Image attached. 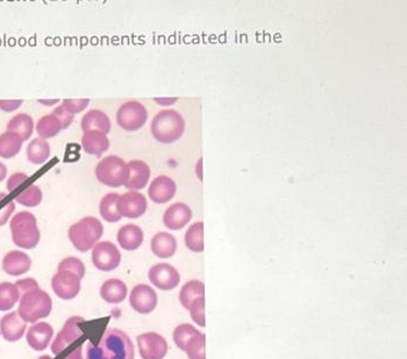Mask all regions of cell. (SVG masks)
<instances>
[{
	"instance_id": "obj_9",
	"label": "cell",
	"mask_w": 407,
	"mask_h": 359,
	"mask_svg": "<svg viewBox=\"0 0 407 359\" xmlns=\"http://www.w3.org/2000/svg\"><path fill=\"white\" fill-rule=\"evenodd\" d=\"M148 119V112L140 101H130L120 106L116 112V123L125 131H136L143 128Z\"/></svg>"
},
{
	"instance_id": "obj_23",
	"label": "cell",
	"mask_w": 407,
	"mask_h": 359,
	"mask_svg": "<svg viewBox=\"0 0 407 359\" xmlns=\"http://www.w3.org/2000/svg\"><path fill=\"white\" fill-rule=\"evenodd\" d=\"M143 228L135 224H127L119 228L116 239L120 248L126 251H135L143 243Z\"/></svg>"
},
{
	"instance_id": "obj_17",
	"label": "cell",
	"mask_w": 407,
	"mask_h": 359,
	"mask_svg": "<svg viewBox=\"0 0 407 359\" xmlns=\"http://www.w3.org/2000/svg\"><path fill=\"white\" fill-rule=\"evenodd\" d=\"M26 322L19 316L18 311H12L0 320V333L7 342H18L26 331Z\"/></svg>"
},
{
	"instance_id": "obj_34",
	"label": "cell",
	"mask_w": 407,
	"mask_h": 359,
	"mask_svg": "<svg viewBox=\"0 0 407 359\" xmlns=\"http://www.w3.org/2000/svg\"><path fill=\"white\" fill-rule=\"evenodd\" d=\"M20 300V292L16 284L1 282L0 284V311H9Z\"/></svg>"
},
{
	"instance_id": "obj_12",
	"label": "cell",
	"mask_w": 407,
	"mask_h": 359,
	"mask_svg": "<svg viewBox=\"0 0 407 359\" xmlns=\"http://www.w3.org/2000/svg\"><path fill=\"white\" fill-rule=\"evenodd\" d=\"M143 359H163L168 353V342L157 333H141L136 338Z\"/></svg>"
},
{
	"instance_id": "obj_41",
	"label": "cell",
	"mask_w": 407,
	"mask_h": 359,
	"mask_svg": "<svg viewBox=\"0 0 407 359\" xmlns=\"http://www.w3.org/2000/svg\"><path fill=\"white\" fill-rule=\"evenodd\" d=\"M28 180V175L25 173H16L7 181V190L12 193L16 188H19L25 181Z\"/></svg>"
},
{
	"instance_id": "obj_30",
	"label": "cell",
	"mask_w": 407,
	"mask_h": 359,
	"mask_svg": "<svg viewBox=\"0 0 407 359\" xmlns=\"http://www.w3.org/2000/svg\"><path fill=\"white\" fill-rule=\"evenodd\" d=\"M50 157V146L45 139L35 138L27 147V159L34 165H43Z\"/></svg>"
},
{
	"instance_id": "obj_1",
	"label": "cell",
	"mask_w": 407,
	"mask_h": 359,
	"mask_svg": "<svg viewBox=\"0 0 407 359\" xmlns=\"http://www.w3.org/2000/svg\"><path fill=\"white\" fill-rule=\"evenodd\" d=\"M134 356L130 337L116 328L105 330L97 343H87V359H134Z\"/></svg>"
},
{
	"instance_id": "obj_32",
	"label": "cell",
	"mask_w": 407,
	"mask_h": 359,
	"mask_svg": "<svg viewBox=\"0 0 407 359\" xmlns=\"http://www.w3.org/2000/svg\"><path fill=\"white\" fill-rule=\"evenodd\" d=\"M62 128L61 121L54 114H47L45 117L41 118L38 124H36V132L39 134L41 139H50L57 136Z\"/></svg>"
},
{
	"instance_id": "obj_4",
	"label": "cell",
	"mask_w": 407,
	"mask_h": 359,
	"mask_svg": "<svg viewBox=\"0 0 407 359\" xmlns=\"http://www.w3.org/2000/svg\"><path fill=\"white\" fill-rule=\"evenodd\" d=\"M152 137L162 144H172L183 136L185 131L184 118L176 110L168 109L156 114L152 121Z\"/></svg>"
},
{
	"instance_id": "obj_21",
	"label": "cell",
	"mask_w": 407,
	"mask_h": 359,
	"mask_svg": "<svg viewBox=\"0 0 407 359\" xmlns=\"http://www.w3.org/2000/svg\"><path fill=\"white\" fill-rule=\"evenodd\" d=\"M3 270L11 277H19L30 270L32 260L25 252L11 251L3 259Z\"/></svg>"
},
{
	"instance_id": "obj_37",
	"label": "cell",
	"mask_w": 407,
	"mask_h": 359,
	"mask_svg": "<svg viewBox=\"0 0 407 359\" xmlns=\"http://www.w3.org/2000/svg\"><path fill=\"white\" fill-rule=\"evenodd\" d=\"M191 319L196 322V324L205 328L206 322H205V297H201L191 306L190 309Z\"/></svg>"
},
{
	"instance_id": "obj_22",
	"label": "cell",
	"mask_w": 407,
	"mask_h": 359,
	"mask_svg": "<svg viewBox=\"0 0 407 359\" xmlns=\"http://www.w3.org/2000/svg\"><path fill=\"white\" fill-rule=\"evenodd\" d=\"M82 146L87 154L101 157V154L110 148V140L106 133L92 130L85 132L84 136L82 137Z\"/></svg>"
},
{
	"instance_id": "obj_25",
	"label": "cell",
	"mask_w": 407,
	"mask_h": 359,
	"mask_svg": "<svg viewBox=\"0 0 407 359\" xmlns=\"http://www.w3.org/2000/svg\"><path fill=\"white\" fill-rule=\"evenodd\" d=\"M127 293V285L116 277L105 281L101 288V299L110 304H121L126 300Z\"/></svg>"
},
{
	"instance_id": "obj_44",
	"label": "cell",
	"mask_w": 407,
	"mask_h": 359,
	"mask_svg": "<svg viewBox=\"0 0 407 359\" xmlns=\"http://www.w3.org/2000/svg\"><path fill=\"white\" fill-rule=\"evenodd\" d=\"M7 175V167L3 162H0V182H3Z\"/></svg>"
},
{
	"instance_id": "obj_8",
	"label": "cell",
	"mask_w": 407,
	"mask_h": 359,
	"mask_svg": "<svg viewBox=\"0 0 407 359\" xmlns=\"http://www.w3.org/2000/svg\"><path fill=\"white\" fill-rule=\"evenodd\" d=\"M96 177L99 182L111 188H119L125 186L128 179V166L127 163L116 155L104 158L96 167Z\"/></svg>"
},
{
	"instance_id": "obj_24",
	"label": "cell",
	"mask_w": 407,
	"mask_h": 359,
	"mask_svg": "<svg viewBox=\"0 0 407 359\" xmlns=\"http://www.w3.org/2000/svg\"><path fill=\"white\" fill-rule=\"evenodd\" d=\"M150 248L156 257L161 259L172 258L177 251V241L172 233L159 232L152 237Z\"/></svg>"
},
{
	"instance_id": "obj_3",
	"label": "cell",
	"mask_w": 407,
	"mask_h": 359,
	"mask_svg": "<svg viewBox=\"0 0 407 359\" xmlns=\"http://www.w3.org/2000/svg\"><path fill=\"white\" fill-rule=\"evenodd\" d=\"M52 310V297L40 287L32 288L20 295L18 314L26 324H34L48 317Z\"/></svg>"
},
{
	"instance_id": "obj_19",
	"label": "cell",
	"mask_w": 407,
	"mask_h": 359,
	"mask_svg": "<svg viewBox=\"0 0 407 359\" xmlns=\"http://www.w3.org/2000/svg\"><path fill=\"white\" fill-rule=\"evenodd\" d=\"M54 336V329L47 322H38L33 324L27 331V343L35 351H43L47 349L49 343Z\"/></svg>"
},
{
	"instance_id": "obj_6",
	"label": "cell",
	"mask_w": 407,
	"mask_h": 359,
	"mask_svg": "<svg viewBox=\"0 0 407 359\" xmlns=\"http://www.w3.org/2000/svg\"><path fill=\"white\" fill-rule=\"evenodd\" d=\"M104 233V226L99 219L87 216L69 228L68 237L74 248L87 252L98 244Z\"/></svg>"
},
{
	"instance_id": "obj_7",
	"label": "cell",
	"mask_w": 407,
	"mask_h": 359,
	"mask_svg": "<svg viewBox=\"0 0 407 359\" xmlns=\"http://www.w3.org/2000/svg\"><path fill=\"white\" fill-rule=\"evenodd\" d=\"M176 346L188 355L189 359H206V336L192 324H183L174 329L172 335Z\"/></svg>"
},
{
	"instance_id": "obj_10",
	"label": "cell",
	"mask_w": 407,
	"mask_h": 359,
	"mask_svg": "<svg viewBox=\"0 0 407 359\" xmlns=\"http://www.w3.org/2000/svg\"><path fill=\"white\" fill-rule=\"evenodd\" d=\"M81 277L68 270H57L52 279L54 293L62 300H72L81 292Z\"/></svg>"
},
{
	"instance_id": "obj_2",
	"label": "cell",
	"mask_w": 407,
	"mask_h": 359,
	"mask_svg": "<svg viewBox=\"0 0 407 359\" xmlns=\"http://www.w3.org/2000/svg\"><path fill=\"white\" fill-rule=\"evenodd\" d=\"M87 321L81 316L69 317L52 344L55 357L83 359V344L87 341Z\"/></svg>"
},
{
	"instance_id": "obj_5",
	"label": "cell",
	"mask_w": 407,
	"mask_h": 359,
	"mask_svg": "<svg viewBox=\"0 0 407 359\" xmlns=\"http://www.w3.org/2000/svg\"><path fill=\"white\" fill-rule=\"evenodd\" d=\"M12 241L18 248L32 250L40 243L41 233L38 228V221L32 212L20 211L11 219Z\"/></svg>"
},
{
	"instance_id": "obj_36",
	"label": "cell",
	"mask_w": 407,
	"mask_h": 359,
	"mask_svg": "<svg viewBox=\"0 0 407 359\" xmlns=\"http://www.w3.org/2000/svg\"><path fill=\"white\" fill-rule=\"evenodd\" d=\"M57 270H68V271L74 272L81 279H83L85 275L84 263L76 257H68V258L63 259L58 264Z\"/></svg>"
},
{
	"instance_id": "obj_38",
	"label": "cell",
	"mask_w": 407,
	"mask_h": 359,
	"mask_svg": "<svg viewBox=\"0 0 407 359\" xmlns=\"http://www.w3.org/2000/svg\"><path fill=\"white\" fill-rule=\"evenodd\" d=\"M89 104L90 99H65L62 101V106L65 109V111H68L72 116L85 110Z\"/></svg>"
},
{
	"instance_id": "obj_27",
	"label": "cell",
	"mask_w": 407,
	"mask_h": 359,
	"mask_svg": "<svg viewBox=\"0 0 407 359\" xmlns=\"http://www.w3.org/2000/svg\"><path fill=\"white\" fill-rule=\"evenodd\" d=\"M201 297H205V285L199 280L189 281L179 292V301L186 310Z\"/></svg>"
},
{
	"instance_id": "obj_35",
	"label": "cell",
	"mask_w": 407,
	"mask_h": 359,
	"mask_svg": "<svg viewBox=\"0 0 407 359\" xmlns=\"http://www.w3.org/2000/svg\"><path fill=\"white\" fill-rule=\"evenodd\" d=\"M43 194L36 184H29L16 196V202L27 208H34L43 202Z\"/></svg>"
},
{
	"instance_id": "obj_13",
	"label": "cell",
	"mask_w": 407,
	"mask_h": 359,
	"mask_svg": "<svg viewBox=\"0 0 407 359\" xmlns=\"http://www.w3.org/2000/svg\"><path fill=\"white\" fill-rule=\"evenodd\" d=\"M149 280L161 291H172L181 282L179 272L170 264H156L149 270Z\"/></svg>"
},
{
	"instance_id": "obj_26",
	"label": "cell",
	"mask_w": 407,
	"mask_h": 359,
	"mask_svg": "<svg viewBox=\"0 0 407 359\" xmlns=\"http://www.w3.org/2000/svg\"><path fill=\"white\" fill-rule=\"evenodd\" d=\"M81 126L84 133L89 131L97 130L107 134L111 131L112 123L105 112L101 110H90L82 119Z\"/></svg>"
},
{
	"instance_id": "obj_16",
	"label": "cell",
	"mask_w": 407,
	"mask_h": 359,
	"mask_svg": "<svg viewBox=\"0 0 407 359\" xmlns=\"http://www.w3.org/2000/svg\"><path fill=\"white\" fill-rule=\"evenodd\" d=\"M176 190H177V186L172 177L160 175L152 180V182L149 186L148 194L152 202L165 204L174 199Z\"/></svg>"
},
{
	"instance_id": "obj_28",
	"label": "cell",
	"mask_w": 407,
	"mask_h": 359,
	"mask_svg": "<svg viewBox=\"0 0 407 359\" xmlns=\"http://www.w3.org/2000/svg\"><path fill=\"white\" fill-rule=\"evenodd\" d=\"M23 138L14 133L6 131L3 134H0V157L4 159H11L19 154L23 147Z\"/></svg>"
},
{
	"instance_id": "obj_11",
	"label": "cell",
	"mask_w": 407,
	"mask_h": 359,
	"mask_svg": "<svg viewBox=\"0 0 407 359\" xmlns=\"http://www.w3.org/2000/svg\"><path fill=\"white\" fill-rule=\"evenodd\" d=\"M92 263L99 271H114L121 263V253L113 243H98L92 250Z\"/></svg>"
},
{
	"instance_id": "obj_40",
	"label": "cell",
	"mask_w": 407,
	"mask_h": 359,
	"mask_svg": "<svg viewBox=\"0 0 407 359\" xmlns=\"http://www.w3.org/2000/svg\"><path fill=\"white\" fill-rule=\"evenodd\" d=\"M52 114L58 118V121H61L63 130L68 128L72 124V121H74V116L69 114L68 111H65V109L62 106V104L52 111Z\"/></svg>"
},
{
	"instance_id": "obj_45",
	"label": "cell",
	"mask_w": 407,
	"mask_h": 359,
	"mask_svg": "<svg viewBox=\"0 0 407 359\" xmlns=\"http://www.w3.org/2000/svg\"><path fill=\"white\" fill-rule=\"evenodd\" d=\"M39 359H52V358L50 356H43V357H40Z\"/></svg>"
},
{
	"instance_id": "obj_29",
	"label": "cell",
	"mask_w": 407,
	"mask_h": 359,
	"mask_svg": "<svg viewBox=\"0 0 407 359\" xmlns=\"http://www.w3.org/2000/svg\"><path fill=\"white\" fill-rule=\"evenodd\" d=\"M119 197V194L110 193L106 194L101 199V204H99V212H101L103 219H105L106 222L116 223L123 219V216L120 215L119 209H118Z\"/></svg>"
},
{
	"instance_id": "obj_39",
	"label": "cell",
	"mask_w": 407,
	"mask_h": 359,
	"mask_svg": "<svg viewBox=\"0 0 407 359\" xmlns=\"http://www.w3.org/2000/svg\"><path fill=\"white\" fill-rule=\"evenodd\" d=\"M0 199H1V194H0ZM1 201L3 199H0V226L6 224L7 221L10 219L11 215L13 214L14 209H16V204H14L13 201H9L4 204Z\"/></svg>"
},
{
	"instance_id": "obj_14",
	"label": "cell",
	"mask_w": 407,
	"mask_h": 359,
	"mask_svg": "<svg viewBox=\"0 0 407 359\" xmlns=\"http://www.w3.org/2000/svg\"><path fill=\"white\" fill-rule=\"evenodd\" d=\"M130 304L136 313H152L157 307V294L148 285H136L130 292Z\"/></svg>"
},
{
	"instance_id": "obj_43",
	"label": "cell",
	"mask_w": 407,
	"mask_h": 359,
	"mask_svg": "<svg viewBox=\"0 0 407 359\" xmlns=\"http://www.w3.org/2000/svg\"><path fill=\"white\" fill-rule=\"evenodd\" d=\"M23 105V101H0V109L5 112L16 111Z\"/></svg>"
},
{
	"instance_id": "obj_18",
	"label": "cell",
	"mask_w": 407,
	"mask_h": 359,
	"mask_svg": "<svg viewBox=\"0 0 407 359\" xmlns=\"http://www.w3.org/2000/svg\"><path fill=\"white\" fill-rule=\"evenodd\" d=\"M192 219V210L185 203H174L165 210L163 223L170 230H181Z\"/></svg>"
},
{
	"instance_id": "obj_31",
	"label": "cell",
	"mask_w": 407,
	"mask_h": 359,
	"mask_svg": "<svg viewBox=\"0 0 407 359\" xmlns=\"http://www.w3.org/2000/svg\"><path fill=\"white\" fill-rule=\"evenodd\" d=\"M7 131L18 134V136L23 138V141L28 140L33 134V131H34L33 118L26 114H16V117L12 118L9 121Z\"/></svg>"
},
{
	"instance_id": "obj_42",
	"label": "cell",
	"mask_w": 407,
	"mask_h": 359,
	"mask_svg": "<svg viewBox=\"0 0 407 359\" xmlns=\"http://www.w3.org/2000/svg\"><path fill=\"white\" fill-rule=\"evenodd\" d=\"M16 285L18 289H19L20 295H21V293H23V292L28 291V289L39 287L38 281L34 280L32 277H26V279H23V280L16 281Z\"/></svg>"
},
{
	"instance_id": "obj_33",
	"label": "cell",
	"mask_w": 407,
	"mask_h": 359,
	"mask_svg": "<svg viewBox=\"0 0 407 359\" xmlns=\"http://www.w3.org/2000/svg\"><path fill=\"white\" fill-rule=\"evenodd\" d=\"M185 245L189 250L201 253L205 250L203 246V223L196 222L188 228L185 233Z\"/></svg>"
},
{
	"instance_id": "obj_15",
	"label": "cell",
	"mask_w": 407,
	"mask_h": 359,
	"mask_svg": "<svg viewBox=\"0 0 407 359\" xmlns=\"http://www.w3.org/2000/svg\"><path fill=\"white\" fill-rule=\"evenodd\" d=\"M148 203L145 196L139 192H127L120 195L118 201V209L120 215L127 219H139L147 210Z\"/></svg>"
},
{
	"instance_id": "obj_20",
	"label": "cell",
	"mask_w": 407,
	"mask_h": 359,
	"mask_svg": "<svg viewBox=\"0 0 407 359\" xmlns=\"http://www.w3.org/2000/svg\"><path fill=\"white\" fill-rule=\"evenodd\" d=\"M127 166H128V179L125 183V187L133 192L143 189L147 186L152 174L148 165L143 160H133L127 163Z\"/></svg>"
}]
</instances>
